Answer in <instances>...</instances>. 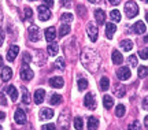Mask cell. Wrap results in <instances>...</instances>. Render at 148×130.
I'll list each match as a JSON object with an SVG mask.
<instances>
[{
  "instance_id": "1",
  "label": "cell",
  "mask_w": 148,
  "mask_h": 130,
  "mask_svg": "<svg viewBox=\"0 0 148 130\" xmlns=\"http://www.w3.org/2000/svg\"><path fill=\"white\" fill-rule=\"evenodd\" d=\"M81 62L84 64V67L90 71V73H96L99 70V66L101 63V57L99 53L90 48H85L82 53H81Z\"/></svg>"
},
{
  "instance_id": "2",
  "label": "cell",
  "mask_w": 148,
  "mask_h": 130,
  "mask_svg": "<svg viewBox=\"0 0 148 130\" xmlns=\"http://www.w3.org/2000/svg\"><path fill=\"white\" fill-rule=\"evenodd\" d=\"M125 14L127 18H134L138 14V5L133 0H129L125 4Z\"/></svg>"
},
{
  "instance_id": "3",
  "label": "cell",
  "mask_w": 148,
  "mask_h": 130,
  "mask_svg": "<svg viewBox=\"0 0 148 130\" xmlns=\"http://www.w3.org/2000/svg\"><path fill=\"white\" fill-rule=\"evenodd\" d=\"M58 125H59V127H60V130H69V125H70V112L69 111H64V112L60 114Z\"/></svg>"
},
{
  "instance_id": "4",
  "label": "cell",
  "mask_w": 148,
  "mask_h": 130,
  "mask_svg": "<svg viewBox=\"0 0 148 130\" xmlns=\"http://www.w3.org/2000/svg\"><path fill=\"white\" fill-rule=\"evenodd\" d=\"M116 77H118V79H121V81H126V79H129V78L132 77L130 68L126 67V66L119 67L118 68V71H116Z\"/></svg>"
},
{
  "instance_id": "5",
  "label": "cell",
  "mask_w": 148,
  "mask_h": 130,
  "mask_svg": "<svg viewBox=\"0 0 148 130\" xmlns=\"http://www.w3.org/2000/svg\"><path fill=\"white\" fill-rule=\"evenodd\" d=\"M37 10H38V18H40V21L45 22L51 18V11H49V8H48L47 5H40Z\"/></svg>"
},
{
  "instance_id": "6",
  "label": "cell",
  "mask_w": 148,
  "mask_h": 130,
  "mask_svg": "<svg viewBox=\"0 0 148 130\" xmlns=\"http://www.w3.org/2000/svg\"><path fill=\"white\" fill-rule=\"evenodd\" d=\"M84 104L85 107L88 109H96V107H97V103H96V99L93 97V93H86V96H85V100H84Z\"/></svg>"
},
{
  "instance_id": "7",
  "label": "cell",
  "mask_w": 148,
  "mask_h": 130,
  "mask_svg": "<svg viewBox=\"0 0 148 130\" xmlns=\"http://www.w3.org/2000/svg\"><path fill=\"white\" fill-rule=\"evenodd\" d=\"M86 33H88V36H89V40H90V41L95 42L96 40H97L99 31H97V27H96V25H93V23H88V26H86Z\"/></svg>"
},
{
  "instance_id": "8",
  "label": "cell",
  "mask_w": 148,
  "mask_h": 130,
  "mask_svg": "<svg viewBox=\"0 0 148 130\" xmlns=\"http://www.w3.org/2000/svg\"><path fill=\"white\" fill-rule=\"evenodd\" d=\"M14 120L18 125H25L26 123V114L22 108H16L15 114H14Z\"/></svg>"
},
{
  "instance_id": "9",
  "label": "cell",
  "mask_w": 148,
  "mask_h": 130,
  "mask_svg": "<svg viewBox=\"0 0 148 130\" xmlns=\"http://www.w3.org/2000/svg\"><path fill=\"white\" fill-rule=\"evenodd\" d=\"M29 38H30V41H38L40 38H41V33L38 30V27L36 25H32L29 27Z\"/></svg>"
},
{
  "instance_id": "10",
  "label": "cell",
  "mask_w": 148,
  "mask_h": 130,
  "mask_svg": "<svg viewBox=\"0 0 148 130\" xmlns=\"http://www.w3.org/2000/svg\"><path fill=\"white\" fill-rule=\"evenodd\" d=\"M18 53H19V47L15 45V44L11 45V47L8 48V51H7V60H8V62H14Z\"/></svg>"
},
{
  "instance_id": "11",
  "label": "cell",
  "mask_w": 148,
  "mask_h": 130,
  "mask_svg": "<svg viewBox=\"0 0 148 130\" xmlns=\"http://www.w3.org/2000/svg\"><path fill=\"white\" fill-rule=\"evenodd\" d=\"M21 78L22 79H23V81H30V79H32L33 78V75H34V74H33V71L32 70H30V67H27L26 64H23V67L21 68Z\"/></svg>"
},
{
  "instance_id": "12",
  "label": "cell",
  "mask_w": 148,
  "mask_h": 130,
  "mask_svg": "<svg viewBox=\"0 0 148 130\" xmlns=\"http://www.w3.org/2000/svg\"><path fill=\"white\" fill-rule=\"evenodd\" d=\"M38 116H40V119H41V120L51 119V118L53 116V109H51V108H41V109H40V114H38Z\"/></svg>"
},
{
  "instance_id": "13",
  "label": "cell",
  "mask_w": 148,
  "mask_h": 130,
  "mask_svg": "<svg viewBox=\"0 0 148 130\" xmlns=\"http://www.w3.org/2000/svg\"><path fill=\"white\" fill-rule=\"evenodd\" d=\"M44 33H45V40H47L48 42H53V40L56 38V30H55V27H53V26L47 27Z\"/></svg>"
},
{
  "instance_id": "14",
  "label": "cell",
  "mask_w": 148,
  "mask_h": 130,
  "mask_svg": "<svg viewBox=\"0 0 148 130\" xmlns=\"http://www.w3.org/2000/svg\"><path fill=\"white\" fill-rule=\"evenodd\" d=\"M116 31V25L114 22H108L106 26V37L108 40H111L112 37H114V33Z\"/></svg>"
},
{
  "instance_id": "15",
  "label": "cell",
  "mask_w": 148,
  "mask_h": 130,
  "mask_svg": "<svg viewBox=\"0 0 148 130\" xmlns=\"http://www.w3.org/2000/svg\"><path fill=\"white\" fill-rule=\"evenodd\" d=\"M145 30H147V26H145V23L141 21L136 22V23L133 25V31H134L136 34H144Z\"/></svg>"
},
{
  "instance_id": "16",
  "label": "cell",
  "mask_w": 148,
  "mask_h": 130,
  "mask_svg": "<svg viewBox=\"0 0 148 130\" xmlns=\"http://www.w3.org/2000/svg\"><path fill=\"white\" fill-rule=\"evenodd\" d=\"M49 85L52 86V88H62L64 85V81H63V78L62 77H52L51 79H49Z\"/></svg>"
},
{
  "instance_id": "17",
  "label": "cell",
  "mask_w": 148,
  "mask_h": 130,
  "mask_svg": "<svg viewBox=\"0 0 148 130\" xmlns=\"http://www.w3.org/2000/svg\"><path fill=\"white\" fill-rule=\"evenodd\" d=\"M33 97H34V103L36 104H41L44 101V97H45V90L44 89H37Z\"/></svg>"
},
{
  "instance_id": "18",
  "label": "cell",
  "mask_w": 148,
  "mask_h": 130,
  "mask_svg": "<svg viewBox=\"0 0 148 130\" xmlns=\"http://www.w3.org/2000/svg\"><path fill=\"white\" fill-rule=\"evenodd\" d=\"M111 57H112V63L114 64H122V62H123V56H122V53L118 49H114L112 51V55H111Z\"/></svg>"
},
{
  "instance_id": "19",
  "label": "cell",
  "mask_w": 148,
  "mask_h": 130,
  "mask_svg": "<svg viewBox=\"0 0 148 130\" xmlns=\"http://www.w3.org/2000/svg\"><path fill=\"white\" fill-rule=\"evenodd\" d=\"M95 18H96V22L99 23V25H103L104 21H106V12L101 10V8H97L95 11Z\"/></svg>"
},
{
  "instance_id": "20",
  "label": "cell",
  "mask_w": 148,
  "mask_h": 130,
  "mask_svg": "<svg viewBox=\"0 0 148 130\" xmlns=\"http://www.w3.org/2000/svg\"><path fill=\"white\" fill-rule=\"evenodd\" d=\"M86 127H88V130H96L99 127V119H97L96 116H89L88 123H86Z\"/></svg>"
},
{
  "instance_id": "21",
  "label": "cell",
  "mask_w": 148,
  "mask_h": 130,
  "mask_svg": "<svg viewBox=\"0 0 148 130\" xmlns=\"http://www.w3.org/2000/svg\"><path fill=\"white\" fill-rule=\"evenodd\" d=\"M5 92L10 94V97H11L12 101H16V100H18V90H16V88L14 86V85L7 86V88H5Z\"/></svg>"
},
{
  "instance_id": "22",
  "label": "cell",
  "mask_w": 148,
  "mask_h": 130,
  "mask_svg": "<svg viewBox=\"0 0 148 130\" xmlns=\"http://www.w3.org/2000/svg\"><path fill=\"white\" fill-rule=\"evenodd\" d=\"M11 78H12V70L10 67H3L1 70V79L7 82V81H10Z\"/></svg>"
},
{
  "instance_id": "23",
  "label": "cell",
  "mask_w": 148,
  "mask_h": 130,
  "mask_svg": "<svg viewBox=\"0 0 148 130\" xmlns=\"http://www.w3.org/2000/svg\"><path fill=\"white\" fill-rule=\"evenodd\" d=\"M125 93H126V88L123 86V85H118L116 83L115 85V88H114V94H115L116 97H123L125 96Z\"/></svg>"
},
{
  "instance_id": "24",
  "label": "cell",
  "mask_w": 148,
  "mask_h": 130,
  "mask_svg": "<svg viewBox=\"0 0 148 130\" xmlns=\"http://www.w3.org/2000/svg\"><path fill=\"white\" fill-rule=\"evenodd\" d=\"M47 51H48V53H49V55H52V56L58 55V52H59L58 44H56V42H51V44H48Z\"/></svg>"
},
{
  "instance_id": "25",
  "label": "cell",
  "mask_w": 148,
  "mask_h": 130,
  "mask_svg": "<svg viewBox=\"0 0 148 130\" xmlns=\"http://www.w3.org/2000/svg\"><path fill=\"white\" fill-rule=\"evenodd\" d=\"M103 105H104L106 109H110L111 107L114 105V99H112L111 96H108V94H106V96L103 97Z\"/></svg>"
},
{
  "instance_id": "26",
  "label": "cell",
  "mask_w": 148,
  "mask_h": 130,
  "mask_svg": "<svg viewBox=\"0 0 148 130\" xmlns=\"http://www.w3.org/2000/svg\"><path fill=\"white\" fill-rule=\"evenodd\" d=\"M22 101L23 104H30V96H29V90H27L26 86H22Z\"/></svg>"
},
{
  "instance_id": "27",
  "label": "cell",
  "mask_w": 148,
  "mask_h": 130,
  "mask_svg": "<svg viewBox=\"0 0 148 130\" xmlns=\"http://www.w3.org/2000/svg\"><path fill=\"white\" fill-rule=\"evenodd\" d=\"M70 25L69 23H62V26H60V29H59V36L60 37H64V36H67L70 33Z\"/></svg>"
},
{
  "instance_id": "28",
  "label": "cell",
  "mask_w": 148,
  "mask_h": 130,
  "mask_svg": "<svg viewBox=\"0 0 148 130\" xmlns=\"http://www.w3.org/2000/svg\"><path fill=\"white\" fill-rule=\"evenodd\" d=\"M119 45H121V48L123 49V51L129 52V51H132V48H133V42L130 41V40H122Z\"/></svg>"
},
{
  "instance_id": "29",
  "label": "cell",
  "mask_w": 148,
  "mask_h": 130,
  "mask_svg": "<svg viewBox=\"0 0 148 130\" xmlns=\"http://www.w3.org/2000/svg\"><path fill=\"white\" fill-rule=\"evenodd\" d=\"M62 103V96L58 93L55 94H51V99H49V104H52V105H58V104Z\"/></svg>"
},
{
  "instance_id": "30",
  "label": "cell",
  "mask_w": 148,
  "mask_h": 130,
  "mask_svg": "<svg viewBox=\"0 0 148 130\" xmlns=\"http://www.w3.org/2000/svg\"><path fill=\"white\" fill-rule=\"evenodd\" d=\"M110 18L112 19L114 22H119L122 19V15H121V12L118 10H111L110 12Z\"/></svg>"
},
{
  "instance_id": "31",
  "label": "cell",
  "mask_w": 148,
  "mask_h": 130,
  "mask_svg": "<svg viewBox=\"0 0 148 130\" xmlns=\"http://www.w3.org/2000/svg\"><path fill=\"white\" fill-rule=\"evenodd\" d=\"M125 112H126V109H125V105H123V104H118L115 107V115L118 118H122V116L125 115Z\"/></svg>"
},
{
  "instance_id": "32",
  "label": "cell",
  "mask_w": 148,
  "mask_h": 130,
  "mask_svg": "<svg viewBox=\"0 0 148 130\" xmlns=\"http://www.w3.org/2000/svg\"><path fill=\"white\" fill-rule=\"evenodd\" d=\"M73 14L71 12H64V14H62V16H60V21L63 22V23H70V22L73 21Z\"/></svg>"
},
{
  "instance_id": "33",
  "label": "cell",
  "mask_w": 148,
  "mask_h": 130,
  "mask_svg": "<svg viewBox=\"0 0 148 130\" xmlns=\"http://www.w3.org/2000/svg\"><path fill=\"white\" fill-rule=\"evenodd\" d=\"M108 88H110V79L107 77H103L100 79V89L101 90H107Z\"/></svg>"
},
{
  "instance_id": "34",
  "label": "cell",
  "mask_w": 148,
  "mask_h": 130,
  "mask_svg": "<svg viewBox=\"0 0 148 130\" xmlns=\"http://www.w3.org/2000/svg\"><path fill=\"white\" fill-rule=\"evenodd\" d=\"M73 123H74V127H75V130H82V127H84V122H82V119H81L79 116L74 118Z\"/></svg>"
},
{
  "instance_id": "35",
  "label": "cell",
  "mask_w": 148,
  "mask_h": 130,
  "mask_svg": "<svg viewBox=\"0 0 148 130\" xmlns=\"http://www.w3.org/2000/svg\"><path fill=\"white\" fill-rule=\"evenodd\" d=\"M77 86H78V90H85L88 88V81L85 78H79L78 82H77Z\"/></svg>"
},
{
  "instance_id": "36",
  "label": "cell",
  "mask_w": 148,
  "mask_h": 130,
  "mask_svg": "<svg viewBox=\"0 0 148 130\" xmlns=\"http://www.w3.org/2000/svg\"><path fill=\"white\" fill-rule=\"evenodd\" d=\"M137 74L140 78H145L148 77V67L147 66H140V68L137 70Z\"/></svg>"
},
{
  "instance_id": "37",
  "label": "cell",
  "mask_w": 148,
  "mask_h": 130,
  "mask_svg": "<svg viewBox=\"0 0 148 130\" xmlns=\"http://www.w3.org/2000/svg\"><path fill=\"white\" fill-rule=\"evenodd\" d=\"M53 66L58 68V70H64V59L63 57H58L55 63H53Z\"/></svg>"
},
{
  "instance_id": "38",
  "label": "cell",
  "mask_w": 148,
  "mask_h": 130,
  "mask_svg": "<svg viewBox=\"0 0 148 130\" xmlns=\"http://www.w3.org/2000/svg\"><path fill=\"white\" fill-rule=\"evenodd\" d=\"M127 130H141V125L138 120H133L130 125L127 126Z\"/></svg>"
},
{
  "instance_id": "39",
  "label": "cell",
  "mask_w": 148,
  "mask_h": 130,
  "mask_svg": "<svg viewBox=\"0 0 148 130\" xmlns=\"http://www.w3.org/2000/svg\"><path fill=\"white\" fill-rule=\"evenodd\" d=\"M127 63L130 67H137V56L136 55H130L129 59H127Z\"/></svg>"
},
{
  "instance_id": "40",
  "label": "cell",
  "mask_w": 148,
  "mask_h": 130,
  "mask_svg": "<svg viewBox=\"0 0 148 130\" xmlns=\"http://www.w3.org/2000/svg\"><path fill=\"white\" fill-rule=\"evenodd\" d=\"M138 55H140V57H141V59L147 60V59H148V48H144V49H141V51L138 52Z\"/></svg>"
},
{
  "instance_id": "41",
  "label": "cell",
  "mask_w": 148,
  "mask_h": 130,
  "mask_svg": "<svg viewBox=\"0 0 148 130\" xmlns=\"http://www.w3.org/2000/svg\"><path fill=\"white\" fill-rule=\"evenodd\" d=\"M32 16H33V10L29 8V7H25V18H26V19H30Z\"/></svg>"
},
{
  "instance_id": "42",
  "label": "cell",
  "mask_w": 148,
  "mask_h": 130,
  "mask_svg": "<svg viewBox=\"0 0 148 130\" xmlns=\"http://www.w3.org/2000/svg\"><path fill=\"white\" fill-rule=\"evenodd\" d=\"M41 130H56V126L52 125V123H47L41 127Z\"/></svg>"
},
{
  "instance_id": "43",
  "label": "cell",
  "mask_w": 148,
  "mask_h": 130,
  "mask_svg": "<svg viewBox=\"0 0 148 130\" xmlns=\"http://www.w3.org/2000/svg\"><path fill=\"white\" fill-rule=\"evenodd\" d=\"M32 60V57H30V55L27 53V52H25L23 53V64H27V63Z\"/></svg>"
},
{
  "instance_id": "44",
  "label": "cell",
  "mask_w": 148,
  "mask_h": 130,
  "mask_svg": "<svg viewBox=\"0 0 148 130\" xmlns=\"http://www.w3.org/2000/svg\"><path fill=\"white\" fill-rule=\"evenodd\" d=\"M60 3H62V5L67 7V8L71 7V4H73V3H71V0H60Z\"/></svg>"
},
{
  "instance_id": "45",
  "label": "cell",
  "mask_w": 148,
  "mask_h": 130,
  "mask_svg": "<svg viewBox=\"0 0 148 130\" xmlns=\"http://www.w3.org/2000/svg\"><path fill=\"white\" fill-rule=\"evenodd\" d=\"M141 105H143V108L145 109V111H148V96L143 99V103H141Z\"/></svg>"
},
{
  "instance_id": "46",
  "label": "cell",
  "mask_w": 148,
  "mask_h": 130,
  "mask_svg": "<svg viewBox=\"0 0 148 130\" xmlns=\"http://www.w3.org/2000/svg\"><path fill=\"white\" fill-rule=\"evenodd\" d=\"M44 3H45V5H47V7H52V5H53V0H44Z\"/></svg>"
},
{
  "instance_id": "47",
  "label": "cell",
  "mask_w": 148,
  "mask_h": 130,
  "mask_svg": "<svg viewBox=\"0 0 148 130\" xmlns=\"http://www.w3.org/2000/svg\"><path fill=\"white\" fill-rule=\"evenodd\" d=\"M3 41H4V33L0 30V47H1V44H3Z\"/></svg>"
},
{
  "instance_id": "48",
  "label": "cell",
  "mask_w": 148,
  "mask_h": 130,
  "mask_svg": "<svg viewBox=\"0 0 148 130\" xmlns=\"http://www.w3.org/2000/svg\"><path fill=\"white\" fill-rule=\"evenodd\" d=\"M78 10H79V15L84 16V7H82V5H79ZM85 14H86V10H85Z\"/></svg>"
},
{
  "instance_id": "49",
  "label": "cell",
  "mask_w": 148,
  "mask_h": 130,
  "mask_svg": "<svg viewBox=\"0 0 148 130\" xmlns=\"http://www.w3.org/2000/svg\"><path fill=\"white\" fill-rule=\"evenodd\" d=\"M119 1H121V0H108V3H110V4H112V5L119 4Z\"/></svg>"
},
{
  "instance_id": "50",
  "label": "cell",
  "mask_w": 148,
  "mask_h": 130,
  "mask_svg": "<svg viewBox=\"0 0 148 130\" xmlns=\"http://www.w3.org/2000/svg\"><path fill=\"white\" fill-rule=\"evenodd\" d=\"M0 99H1V104H3V105H5V104H7V101H5V99H4V94H3V93L0 94Z\"/></svg>"
},
{
  "instance_id": "51",
  "label": "cell",
  "mask_w": 148,
  "mask_h": 130,
  "mask_svg": "<svg viewBox=\"0 0 148 130\" xmlns=\"http://www.w3.org/2000/svg\"><path fill=\"white\" fill-rule=\"evenodd\" d=\"M144 125L147 126V129H148V115L145 116V118H144Z\"/></svg>"
},
{
  "instance_id": "52",
  "label": "cell",
  "mask_w": 148,
  "mask_h": 130,
  "mask_svg": "<svg viewBox=\"0 0 148 130\" xmlns=\"http://www.w3.org/2000/svg\"><path fill=\"white\" fill-rule=\"evenodd\" d=\"M4 118H5V114L3 111H0V119H4Z\"/></svg>"
},
{
  "instance_id": "53",
  "label": "cell",
  "mask_w": 148,
  "mask_h": 130,
  "mask_svg": "<svg viewBox=\"0 0 148 130\" xmlns=\"http://www.w3.org/2000/svg\"><path fill=\"white\" fill-rule=\"evenodd\" d=\"M88 1H89V3H96L97 0H88Z\"/></svg>"
},
{
  "instance_id": "54",
  "label": "cell",
  "mask_w": 148,
  "mask_h": 130,
  "mask_svg": "<svg viewBox=\"0 0 148 130\" xmlns=\"http://www.w3.org/2000/svg\"><path fill=\"white\" fill-rule=\"evenodd\" d=\"M145 18H147V22H148V11H147V14H145Z\"/></svg>"
},
{
  "instance_id": "55",
  "label": "cell",
  "mask_w": 148,
  "mask_h": 130,
  "mask_svg": "<svg viewBox=\"0 0 148 130\" xmlns=\"http://www.w3.org/2000/svg\"><path fill=\"white\" fill-rule=\"evenodd\" d=\"M1 63H3V60H1V56H0V66H1Z\"/></svg>"
},
{
  "instance_id": "56",
  "label": "cell",
  "mask_w": 148,
  "mask_h": 130,
  "mask_svg": "<svg viewBox=\"0 0 148 130\" xmlns=\"http://www.w3.org/2000/svg\"><path fill=\"white\" fill-rule=\"evenodd\" d=\"M144 1H145V3H148V0H144Z\"/></svg>"
},
{
  "instance_id": "57",
  "label": "cell",
  "mask_w": 148,
  "mask_h": 130,
  "mask_svg": "<svg viewBox=\"0 0 148 130\" xmlns=\"http://www.w3.org/2000/svg\"><path fill=\"white\" fill-rule=\"evenodd\" d=\"M0 130H3V127H1V126H0Z\"/></svg>"
},
{
  "instance_id": "58",
  "label": "cell",
  "mask_w": 148,
  "mask_h": 130,
  "mask_svg": "<svg viewBox=\"0 0 148 130\" xmlns=\"http://www.w3.org/2000/svg\"><path fill=\"white\" fill-rule=\"evenodd\" d=\"M32 1H36V0H32Z\"/></svg>"
}]
</instances>
